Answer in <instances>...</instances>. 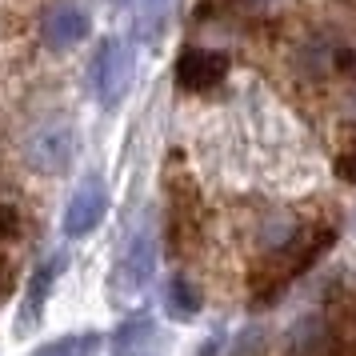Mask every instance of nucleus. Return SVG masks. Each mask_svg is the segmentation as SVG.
<instances>
[{
    "label": "nucleus",
    "mask_w": 356,
    "mask_h": 356,
    "mask_svg": "<svg viewBox=\"0 0 356 356\" xmlns=\"http://www.w3.org/2000/svg\"><path fill=\"white\" fill-rule=\"evenodd\" d=\"M132 76H136V52H132L129 40L120 36H104L97 44V56H92V92L104 108H116L120 100L129 97Z\"/></svg>",
    "instance_id": "nucleus-1"
},
{
    "label": "nucleus",
    "mask_w": 356,
    "mask_h": 356,
    "mask_svg": "<svg viewBox=\"0 0 356 356\" xmlns=\"http://www.w3.org/2000/svg\"><path fill=\"white\" fill-rule=\"evenodd\" d=\"M156 257H161V244H156V225L152 216H145L140 225L129 232V241L120 248V260H116V289L124 296H136L152 284L156 276Z\"/></svg>",
    "instance_id": "nucleus-2"
},
{
    "label": "nucleus",
    "mask_w": 356,
    "mask_h": 356,
    "mask_svg": "<svg viewBox=\"0 0 356 356\" xmlns=\"http://www.w3.org/2000/svg\"><path fill=\"white\" fill-rule=\"evenodd\" d=\"M29 161L36 172H65L76 161V132L68 120H49L29 136Z\"/></svg>",
    "instance_id": "nucleus-3"
},
{
    "label": "nucleus",
    "mask_w": 356,
    "mask_h": 356,
    "mask_svg": "<svg viewBox=\"0 0 356 356\" xmlns=\"http://www.w3.org/2000/svg\"><path fill=\"white\" fill-rule=\"evenodd\" d=\"M108 212V184L100 172H88V177L76 184V193L68 196L65 209V236H88L92 228H100Z\"/></svg>",
    "instance_id": "nucleus-4"
},
{
    "label": "nucleus",
    "mask_w": 356,
    "mask_h": 356,
    "mask_svg": "<svg viewBox=\"0 0 356 356\" xmlns=\"http://www.w3.org/2000/svg\"><path fill=\"white\" fill-rule=\"evenodd\" d=\"M225 72H228V56L216 49L193 44V49H184L177 56V84L184 92H209V88L225 81Z\"/></svg>",
    "instance_id": "nucleus-5"
},
{
    "label": "nucleus",
    "mask_w": 356,
    "mask_h": 356,
    "mask_svg": "<svg viewBox=\"0 0 356 356\" xmlns=\"http://www.w3.org/2000/svg\"><path fill=\"white\" fill-rule=\"evenodd\" d=\"M68 257L65 252H56V257H49L44 264H36V273L29 276V289H24V305H20V332L24 328H36V321L44 316V305H49L52 296V284H56V276L65 273Z\"/></svg>",
    "instance_id": "nucleus-6"
},
{
    "label": "nucleus",
    "mask_w": 356,
    "mask_h": 356,
    "mask_svg": "<svg viewBox=\"0 0 356 356\" xmlns=\"http://www.w3.org/2000/svg\"><path fill=\"white\" fill-rule=\"evenodd\" d=\"M88 29H92L88 13H84L81 4H72V0L49 8V17H44V40H49V49H56V52L76 49L84 36H88Z\"/></svg>",
    "instance_id": "nucleus-7"
},
{
    "label": "nucleus",
    "mask_w": 356,
    "mask_h": 356,
    "mask_svg": "<svg viewBox=\"0 0 356 356\" xmlns=\"http://www.w3.org/2000/svg\"><path fill=\"white\" fill-rule=\"evenodd\" d=\"M113 356H161V332L148 312H136L129 321H120L113 332Z\"/></svg>",
    "instance_id": "nucleus-8"
},
{
    "label": "nucleus",
    "mask_w": 356,
    "mask_h": 356,
    "mask_svg": "<svg viewBox=\"0 0 356 356\" xmlns=\"http://www.w3.org/2000/svg\"><path fill=\"white\" fill-rule=\"evenodd\" d=\"M168 8H172V0H136L132 20H136V36H140L145 44L161 40L164 24H168Z\"/></svg>",
    "instance_id": "nucleus-9"
},
{
    "label": "nucleus",
    "mask_w": 356,
    "mask_h": 356,
    "mask_svg": "<svg viewBox=\"0 0 356 356\" xmlns=\"http://www.w3.org/2000/svg\"><path fill=\"white\" fill-rule=\"evenodd\" d=\"M164 308H168L172 321H193L196 312H200V292L184 276H172L168 289H164Z\"/></svg>",
    "instance_id": "nucleus-10"
},
{
    "label": "nucleus",
    "mask_w": 356,
    "mask_h": 356,
    "mask_svg": "<svg viewBox=\"0 0 356 356\" xmlns=\"http://www.w3.org/2000/svg\"><path fill=\"white\" fill-rule=\"evenodd\" d=\"M100 340L92 332H81V337H60V340H49V344H40L33 356H92Z\"/></svg>",
    "instance_id": "nucleus-11"
}]
</instances>
